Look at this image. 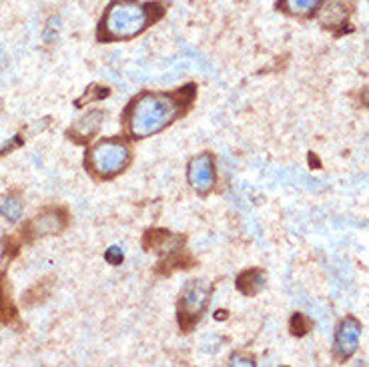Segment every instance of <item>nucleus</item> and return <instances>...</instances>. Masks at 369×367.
<instances>
[{
	"label": "nucleus",
	"mask_w": 369,
	"mask_h": 367,
	"mask_svg": "<svg viewBox=\"0 0 369 367\" xmlns=\"http://www.w3.org/2000/svg\"><path fill=\"white\" fill-rule=\"evenodd\" d=\"M195 98V86L187 84L177 93H143L132 98L125 111V123L132 139L159 135L185 113Z\"/></svg>",
	"instance_id": "nucleus-1"
},
{
	"label": "nucleus",
	"mask_w": 369,
	"mask_h": 367,
	"mask_svg": "<svg viewBox=\"0 0 369 367\" xmlns=\"http://www.w3.org/2000/svg\"><path fill=\"white\" fill-rule=\"evenodd\" d=\"M163 12L165 9L159 2L141 4L135 0H115L108 4L107 12L101 18L98 38L101 43L131 40L141 35L149 24L159 21Z\"/></svg>",
	"instance_id": "nucleus-2"
},
{
	"label": "nucleus",
	"mask_w": 369,
	"mask_h": 367,
	"mask_svg": "<svg viewBox=\"0 0 369 367\" xmlns=\"http://www.w3.org/2000/svg\"><path fill=\"white\" fill-rule=\"evenodd\" d=\"M129 163H131V149L127 142L117 137L96 141L84 157L86 171L93 177L103 179V181L120 175L129 166Z\"/></svg>",
	"instance_id": "nucleus-3"
},
{
	"label": "nucleus",
	"mask_w": 369,
	"mask_h": 367,
	"mask_svg": "<svg viewBox=\"0 0 369 367\" xmlns=\"http://www.w3.org/2000/svg\"><path fill=\"white\" fill-rule=\"evenodd\" d=\"M211 283L203 279H193L183 287L179 299V323L183 332H191V327H195L201 320L211 301Z\"/></svg>",
	"instance_id": "nucleus-4"
},
{
	"label": "nucleus",
	"mask_w": 369,
	"mask_h": 367,
	"mask_svg": "<svg viewBox=\"0 0 369 367\" xmlns=\"http://www.w3.org/2000/svg\"><path fill=\"white\" fill-rule=\"evenodd\" d=\"M67 227H69V213L62 207H47L23 227V237L35 241L50 235H60Z\"/></svg>",
	"instance_id": "nucleus-5"
},
{
	"label": "nucleus",
	"mask_w": 369,
	"mask_h": 367,
	"mask_svg": "<svg viewBox=\"0 0 369 367\" xmlns=\"http://www.w3.org/2000/svg\"><path fill=\"white\" fill-rule=\"evenodd\" d=\"M187 181L197 191L199 195H207L211 193L217 181V173H215V159L211 153H201L193 157L187 165Z\"/></svg>",
	"instance_id": "nucleus-6"
},
{
	"label": "nucleus",
	"mask_w": 369,
	"mask_h": 367,
	"mask_svg": "<svg viewBox=\"0 0 369 367\" xmlns=\"http://www.w3.org/2000/svg\"><path fill=\"white\" fill-rule=\"evenodd\" d=\"M361 337V323L356 317H346L337 325L334 341V354L339 361H346L358 351Z\"/></svg>",
	"instance_id": "nucleus-7"
},
{
	"label": "nucleus",
	"mask_w": 369,
	"mask_h": 367,
	"mask_svg": "<svg viewBox=\"0 0 369 367\" xmlns=\"http://www.w3.org/2000/svg\"><path fill=\"white\" fill-rule=\"evenodd\" d=\"M103 120H105V113L98 108H93L89 113H84L81 119L72 123L71 129L67 130V137L76 145H86L89 141H93V137L98 132Z\"/></svg>",
	"instance_id": "nucleus-8"
},
{
	"label": "nucleus",
	"mask_w": 369,
	"mask_h": 367,
	"mask_svg": "<svg viewBox=\"0 0 369 367\" xmlns=\"http://www.w3.org/2000/svg\"><path fill=\"white\" fill-rule=\"evenodd\" d=\"M185 243V237L175 235L171 231H149L144 237V245L149 251H159V253H175L179 251Z\"/></svg>",
	"instance_id": "nucleus-9"
},
{
	"label": "nucleus",
	"mask_w": 369,
	"mask_h": 367,
	"mask_svg": "<svg viewBox=\"0 0 369 367\" xmlns=\"http://www.w3.org/2000/svg\"><path fill=\"white\" fill-rule=\"evenodd\" d=\"M237 287L243 295H257L265 287V273L261 269H249L237 277Z\"/></svg>",
	"instance_id": "nucleus-10"
},
{
	"label": "nucleus",
	"mask_w": 369,
	"mask_h": 367,
	"mask_svg": "<svg viewBox=\"0 0 369 367\" xmlns=\"http://www.w3.org/2000/svg\"><path fill=\"white\" fill-rule=\"evenodd\" d=\"M24 213V203H23V197L18 195V193H8L6 197H4V201L0 205V215H2V219L6 221V223H18L21 221V217Z\"/></svg>",
	"instance_id": "nucleus-11"
},
{
	"label": "nucleus",
	"mask_w": 369,
	"mask_h": 367,
	"mask_svg": "<svg viewBox=\"0 0 369 367\" xmlns=\"http://www.w3.org/2000/svg\"><path fill=\"white\" fill-rule=\"evenodd\" d=\"M346 16V4L341 0H329L323 6L322 14H319V21H322L323 26H337V24H344Z\"/></svg>",
	"instance_id": "nucleus-12"
},
{
	"label": "nucleus",
	"mask_w": 369,
	"mask_h": 367,
	"mask_svg": "<svg viewBox=\"0 0 369 367\" xmlns=\"http://www.w3.org/2000/svg\"><path fill=\"white\" fill-rule=\"evenodd\" d=\"M323 0H279V9L293 16H310L322 6Z\"/></svg>",
	"instance_id": "nucleus-13"
},
{
	"label": "nucleus",
	"mask_w": 369,
	"mask_h": 367,
	"mask_svg": "<svg viewBox=\"0 0 369 367\" xmlns=\"http://www.w3.org/2000/svg\"><path fill=\"white\" fill-rule=\"evenodd\" d=\"M108 86H101V84H93V86H89L86 91H84L83 96H79L76 101H74V107L81 108L84 107L86 103H95V101H101V98H105L108 96Z\"/></svg>",
	"instance_id": "nucleus-14"
},
{
	"label": "nucleus",
	"mask_w": 369,
	"mask_h": 367,
	"mask_svg": "<svg viewBox=\"0 0 369 367\" xmlns=\"http://www.w3.org/2000/svg\"><path fill=\"white\" fill-rule=\"evenodd\" d=\"M59 33H60V16H50L45 24V28H42V38H45V43L47 45H55L57 43V38H59Z\"/></svg>",
	"instance_id": "nucleus-15"
},
{
	"label": "nucleus",
	"mask_w": 369,
	"mask_h": 367,
	"mask_svg": "<svg viewBox=\"0 0 369 367\" xmlns=\"http://www.w3.org/2000/svg\"><path fill=\"white\" fill-rule=\"evenodd\" d=\"M311 329V320L305 317L303 313H295L291 317V333L293 335H305Z\"/></svg>",
	"instance_id": "nucleus-16"
},
{
	"label": "nucleus",
	"mask_w": 369,
	"mask_h": 367,
	"mask_svg": "<svg viewBox=\"0 0 369 367\" xmlns=\"http://www.w3.org/2000/svg\"><path fill=\"white\" fill-rule=\"evenodd\" d=\"M125 259V253H123V249L120 247H108L105 251V261L110 263V265H120Z\"/></svg>",
	"instance_id": "nucleus-17"
},
{
	"label": "nucleus",
	"mask_w": 369,
	"mask_h": 367,
	"mask_svg": "<svg viewBox=\"0 0 369 367\" xmlns=\"http://www.w3.org/2000/svg\"><path fill=\"white\" fill-rule=\"evenodd\" d=\"M14 313L11 309V303L6 301V295H4V289H2V275H0V320H6V315Z\"/></svg>",
	"instance_id": "nucleus-18"
},
{
	"label": "nucleus",
	"mask_w": 369,
	"mask_h": 367,
	"mask_svg": "<svg viewBox=\"0 0 369 367\" xmlns=\"http://www.w3.org/2000/svg\"><path fill=\"white\" fill-rule=\"evenodd\" d=\"M229 363H231V366H255L253 357L245 356V354H233Z\"/></svg>",
	"instance_id": "nucleus-19"
}]
</instances>
